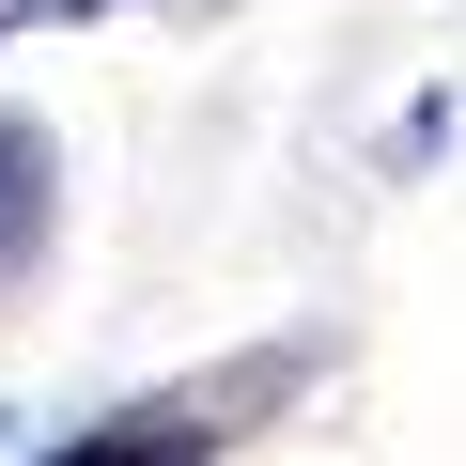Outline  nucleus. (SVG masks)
I'll use <instances>...</instances> for the list:
<instances>
[{
    "label": "nucleus",
    "instance_id": "obj_3",
    "mask_svg": "<svg viewBox=\"0 0 466 466\" xmlns=\"http://www.w3.org/2000/svg\"><path fill=\"white\" fill-rule=\"evenodd\" d=\"M63 16H109V0H0V32H63Z\"/></svg>",
    "mask_w": 466,
    "mask_h": 466
},
{
    "label": "nucleus",
    "instance_id": "obj_2",
    "mask_svg": "<svg viewBox=\"0 0 466 466\" xmlns=\"http://www.w3.org/2000/svg\"><path fill=\"white\" fill-rule=\"evenodd\" d=\"M32 233H47V140H32V125H0V280L32 265Z\"/></svg>",
    "mask_w": 466,
    "mask_h": 466
},
{
    "label": "nucleus",
    "instance_id": "obj_1",
    "mask_svg": "<svg viewBox=\"0 0 466 466\" xmlns=\"http://www.w3.org/2000/svg\"><path fill=\"white\" fill-rule=\"evenodd\" d=\"M218 435L187 420V404H125V420H94V435H63L47 466H202Z\"/></svg>",
    "mask_w": 466,
    "mask_h": 466
}]
</instances>
